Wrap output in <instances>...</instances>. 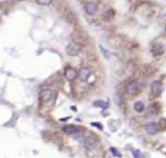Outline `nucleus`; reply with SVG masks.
<instances>
[{
	"instance_id": "nucleus-12",
	"label": "nucleus",
	"mask_w": 166,
	"mask_h": 158,
	"mask_svg": "<svg viewBox=\"0 0 166 158\" xmlns=\"http://www.w3.org/2000/svg\"><path fill=\"white\" fill-rule=\"evenodd\" d=\"M134 110H135L136 113H143L144 110H146V105H144V102L143 101L134 102Z\"/></svg>"
},
{
	"instance_id": "nucleus-7",
	"label": "nucleus",
	"mask_w": 166,
	"mask_h": 158,
	"mask_svg": "<svg viewBox=\"0 0 166 158\" xmlns=\"http://www.w3.org/2000/svg\"><path fill=\"white\" fill-rule=\"evenodd\" d=\"M97 9H99V7H97L96 3H94V1H88L87 4L84 5V10H86V13L90 14V16H94V14H96Z\"/></svg>"
},
{
	"instance_id": "nucleus-5",
	"label": "nucleus",
	"mask_w": 166,
	"mask_h": 158,
	"mask_svg": "<svg viewBox=\"0 0 166 158\" xmlns=\"http://www.w3.org/2000/svg\"><path fill=\"white\" fill-rule=\"evenodd\" d=\"M126 93L129 96H136L139 93V86H137L136 82H130V83L126 84Z\"/></svg>"
},
{
	"instance_id": "nucleus-19",
	"label": "nucleus",
	"mask_w": 166,
	"mask_h": 158,
	"mask_svg": "<svg viewBox=\"0 0 166 158\" xmlns=\"http://www.w3.org/2000/svg\"><path fill=\"white\" fill-rule=\"evenodd\" d=\"M165 31H166V25H165Z\"/></svg>"
},
{
	"instance_id": "nucleus-11",
	"label": "nucleus",
	"mask_w": 166,
	"mask_h": 158,
	"mask_svg": "<svg viewBox=\"0 0 166 158\" xmlns=\"http://www.w3.org/2000/svg\"><path fill=\"white\" fill-rule=\"evenodd\" d=\"M162 52H164V45L162 44L154 43V44L152 45V53H153V56H158V55H161Z\"/></svg>"
},
{
	"instance_id": "nucleus-3",
	"label": "nucleus",
	"mask_w": 166,
	"mask_h": 158,
	"mask_svg": "<svg viewBox=\"0 0 166 158\" xmlns=\"http://www.w3.org/2000/svg\"><path fill=\"white\" fill-rule=\"evenodd\" d=\"M39 99H40L42 102H48V101H51V100L53 99V91H52V89H49V88L42 89L40 93H39Z\"/></svg>"
},
{
	"instance_id": "nucleus-18",
	"label": "nucleus",
	"mask_w": 166,
	"mask_h": 158,
	"mask_svg": "<svg viewBox=\"0 0 166 158\" xmlns=\"http://www.w3.org/2000/svg\"><path fill=\"white\" fill-rule=\"evenodd\" d=\"M92 126H95V127H97V128H100V130H103V126H101L100 123H97V122H94Z\"/></svg>"
},
{
	"instance_id": "nucleus-14",
	"label": "nucleus",
	"mask_w": 166,
	"mask_h": 158,
	"mask_svg": "<svg viewBox=\"0 0 166 158\" xmlns=\"http://www.w3.org/2000/svg\"><path fill=\"white\" fill-rule=\"evenodd\" d=\"M100 51H101V53H103V55H104V57H105V59H110V53H109V52L107 51V49L104 48L103 45H100Z\"/></svg>"
},
{
	"instance_id": "nucleus-13",
	"label": "nucleus",
	"mask_w": 166,
	"mask_h": 158,
	"mask_svg": "<svg viewBox=\"0 0 166 158\" xmlns=\"http://www.w3.org/2000/svg\"><path fill=\"white\" fill-rule=\"evenodd\" d=\"M109 104L107 101H103V100H96L94 101V106H97V108H103V109H107Z\"/></svg>"
},
{
	"instance_id": "nucleus-15",
	"label": "nucleus",
	"mask_w": 166,
	"mask_h": 158,
	"mask_svg": "<svg viewBox=\"0 0 166 158\" xmlns=\"http://www.w3.org/2000/svg\"><path fill=\"white\" fill-rule=\"evenodd\" d=\"M39 5H49L52 3V0H35Z\"/></svg>"
},
{
	"instance_id": "nucleus-1",
	"label": "nucleus",
	"mask_w": 166,
	"mask_h": 158,
	"mask_svg": "<svg viewBox=\"0 0 166 158\" xmlns=\"http://www.w3.org/2000/svg\"><path fill=\"white\" fill-rule=\"evenodd\" d=\"M83 144H84V146H86V149L91 150V149H95V148L97 146L99 140H97L96 136H94V135H88V136H86V138H84Z\"/></svg>"
},
{
	"instance_id": "nucleus-17",
	"label": "nucleus",
	"mask_w": 166,
	"mask_h": 158,
	"mask_svg": "<svg viewBox=\"0 0 166 158\" xmlns=\"http://www.w3.org/2000/svg\"><path fill=\"white\" fill-rule=\"evenodd\" d=\"M110 152L113 153V156H116V157H121V153L117 152V149H116V148H110Z\"/></svg>"
},
{
	"instance_id": "nucleus-4",
	"label": "nucleus",
	"mask_w": 166,
	"mask_h": 158,
	"mask_svg": "<svg viewBox=\"0 0 166 158\" xmlns=\"http://www.w3.org/2000/svg\"><path fill=\"white\" fill-rule=\"evenodd\" d=\"M144 130H146L148 135H156L160 132V126L156 122H149V123H147L144 126Z\"/></svg>"
},
{
	"instance_id": "nucleus-6",
	"label": "nucleus",
	"mask_w": 166,
	"mask_h": 158,
	"mask_svg": "<svg viewBox=\"0 0 166 158\" xmlns=\"http://www.w3.org/2000/svg\"><path fill=\"white\" fill-rule=\"evenodd\" d=\"M162 89H164V86H162V83L160 80H154L152 82L151 84V92L153 96H160L162 93Z\"/></svg>"
},
{
	"instance_id": "nucleus-16",
	"label": "nucleus",
	"mask_w": 166,
	"mask_h": 158,
	"mask_svg": "<svg viewBox=\"0 0 166 158\" xmlns=\"http://www.w3.org/2000/svg\"><path fill=\"white\" fill-rule=\"evenodd\" d=\"M132 154H134V157H135V158H143L142 153H140L139 150H132Z\"/></svg>"
},
{
	"instance_id": "nucleus-9",
	"label": "nucleus",
	"mask_w": 166,
	"mask_h": 158,
	"mask_svg": "<svg viewBox=\"0 0 166 158\" xmlns=\"http://www.w3.org/2000/svg\"><path fill=\"white\" fill-rule=\"evenodd\" d=\"M62 131L68 135H77V134H80L82 132V128L78 127V126H65L62 128Z\"/></svg>"
},
{
	"instance_id": "nucleus-2",
	"label": "nucleus",
	"mask_w": 166,
	"mask_h": 158,
	"mask_svg": "<svg viewBox=\"0 0 166 158\" xmlns=\"http://www.w3.org/2000/svg\"><path fill=\"white\" fill-rule=\"evenodd\" d=\"M80 51H82V47H80L79 44H77V43H69L68 45H66V53H68L69 56H72V57H75V56H78Z\"/></svg>"
},
{
	"instance_id": "nucleus-8",
	"label": "nucleus",
	"mask_w": 166,
	"mask_h": 158,
	"mask_svg": "<svg viewBox=\"0 0 166 158\" xmlns=\"http://www.w3.org/2000/svg\"><path fill=\"white\" fill-rule=\"evenodd\" d=\"M65 78L68 79L69 82L75 80V79L78 78V71H77L75 69H73V67H66V70H65Z\"/></svg>"
},
{
	"instance_id": "nucleus-10",
	"label": "nucleus",
	"mask_w": 166,
	"mask_h": 158,
	"mask_svg": "<svg viewBox=\"0 0 166 158\" xmlns=\"http://www.w3.org/2000/svg\"><path fill=\"white\" fill-rule=\"evenodd\" d=\"M90 77H91V69H88V67H82L78 71V78L82 82H87L90 79Z\"/></svg>"
}]
</instances>
